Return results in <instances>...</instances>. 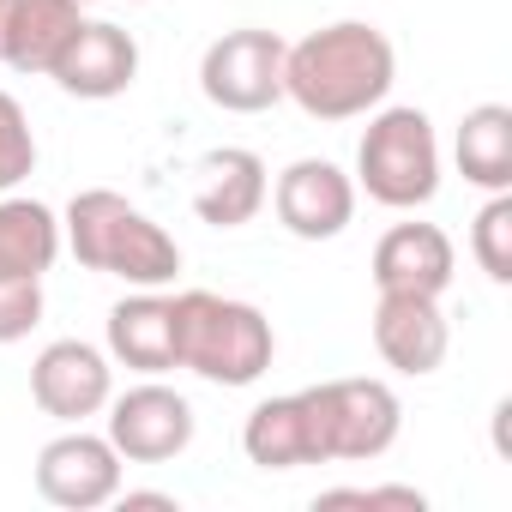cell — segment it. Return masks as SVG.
<instances>
[{
	"label": "cell",
	"instance_id": "cell-1",
	"mask_svg": "<svg viewBox=\"0 0 512 512\" xmlns=\"http://www.w3.org/2000/svg\"><path fill=\"white\" fill-rule=\"evenodd\" d=\"M392 79H398V55L386 31L362 19H338L284 49V97L302 103V115L314 121H356L380 109Z\"/></svg>",
	"mask_w": 512,
	"mask_h": 512
},
{
	"label": "cell",
	"instance_id": "cell-2",
	"mask_svg": "<svg viewBox=\"0 0 512 512\" xmlns=\"http://www.w3.org/2000/svg\"><path fill=\"white\" fill-rule=\"evenodd\" d=\"M73 260L85 272H103V278H127L139 290H163L175 284L181 272V247L163 223H151L139 205H127L121 193L109 187H85L73 193L67 205V223H61Z\"/></svg>",
	"mask_w": 512,
	"mask_h": 512
},
{
	"label": "cell",
	"instance_id": "cell-3",
	"mask_svg": "<svg viewBox=\"0 0 512 512\" xmlns=\"http://www.w3.org/2000/svg\"><path fill=\"white\" fill-rule=\"evenodd\" d=\"M278 356L272 320L253 302H229L211 290L175 296V368H193L211 386H253Z\"/></svg>",
	"mask_w": 512,
	"mask_h": 512
},
{
	"label": "cell",
	"instance_id": "cell-4",
	"mask_svg": "<svg viewBox=\"0 0 512 512\" xmlns=\"http://www.w3.org/2000/svg\"><path fill=\"white\" fill-rule=\"evenodd\" d=\"M356 181L386 211H416L440 193V139L422 109H380L356 145Z\"/></svg>",
	"mask_w": 512,
	"mask_h": 512
},
{
	"label": "cell",
	"instance_id": "cell-5",
	"mask_svg": "<svg viewBox=\"0 0 512 512\" xmlns=\"http://www.w3.org/2000/svg\"><path fill=\"white\" fill-rule=\"evenodd\" d=\"M308 404H314V422H320V446H326V464L344 458V464H368L380 458L398 428H404V404L386 380H320L308 386Z\"/></svg>",
	"mask_w": 512,
	"mask_h": 512
},
{
	"label": "cell",
	"instance_id": "cell-6",
	"mask_svg": "<svg viewBox=\"0 0 512 512\" xmlns=\"http://www.w3.org/2000/svg\"><path fill=\"white\" fill-rule=\"evenodd\" d=\"M284 37L278 31H223L205 61H199V91L205 103H217L223 115H260L272 103H284Z\"/></svg>",
	"mask_w": 512,
	"mask_h": 512
},
{
	"label": "cell",
	"instance_id": "cell-7",
	"mask_svg": "<svg viewBox=\"0 0 512 512\" xmlns=\"http://www.w3.org/2000/svg\"><path fill=\"white\" fill-rule=\"evenodd\" d=\"M109 446L127 464H169L193 446V404L157 380L109 398Z\"/></svg>",
	"mask_w": 512,
	"mask_h": 512
},
{
	"label": "cell",
	"instance_id": "cell-8",
	"mask_svg": "<svg viewBox=\"0 0 512 512\" xmlns=\"http://www.w3.org/2000/svg\"><path fill=\"white\" fill-rule=\"evenodd\" d=\"M37 494L61 512H97L121 494V452L109 434H61L37 452Z\"/></svg>",
	"mask_w": 512,
	"mask_h": 512
},
{
	"label": "cell",
	"instance_id": "cell-9",
	"mask_svg": "<svg viewBox=\"0 0 512 512\" xmlns=\"http://www.w3.org/2000/svg\"><path fill=\"white\" fill-rule=\"evenodd\" d=\"M31 398L55 422H85V416L109 410V398H115L109 356L97 344H85V338H55L31 362Z\"/></svg>",
	"mask_w": 512,
	"mask_h": 512
},
{
	"label": "cell",
	"instance_id": "cell-10",
	"mask_svg": "<svg viewBox=\"0 0 512 512\" xmlns=\"http://www.w3.org/2000/svg\"><path fill=\"white\" fill-rule=\"evenodd\" d=\"M272 205H278V223L296 241H332L356 217V181L326 157H302V163H290L278 175Z\"/></svg>",
	"mask_w": 512,
	"mask_h": 512
},
{
	"label": "cell",
	"instance_id": "cell-11",
	"mask_svg": "<svg viewBox=\"0 0 512 512\" xmlns=\"http://www.w3.org/2000/svg\"><path fill=\"white\" fill-rule=\"evenodd\" d=\"M49 79L67 91V97H85V103H109L121 97L133 79H139V43L109 25V19H85L73 31V43L61 49V61L49 67Z\"/></svg>",
	"mask_w": 512,
	"mask_h": 512
},
{
	"label": "cell",
	"instance_id": "cell-12",
	"mask_svg": "<svg viewBox=\"0 0 512 512\" xmlns=\"http://www.w3.org/2000/svg\"><path fill=\"white\" fill-rule=\"evenodd\" d=\"M458 253L440 223H392L374 247V290L380 296H446Z\"/></svg>",
	"mask_w": 512,
	"mask_h": 512
},
{
	"label": "cell",
	"instance_id": "cell-13",
	"mask_svg": "<svg viewBox=\"0 0 512 512\" xmlns=\"http://www.w3.org/2000/svg\"><path fill=\"white\" fill-rule=\"evenodd\" d=\"M374 350L386 356V368L422 380L446 362L452 350V326L440 314V296H380L374 302Z\"/></svg>",
	"mask_w": 512,
	"mask_h": 512
},
{
	"label": "cell",
	"instance_id": "cell-14",
	"mask_svg": "<svg viewBox=\"0 0 512 512\" xmlns=\"http://www.w3.org/2000/svg\"><path fill=\"white\" fill-rule=\"evenodd\" d=\"M241 452H247V464H260V470H302V464H326V446H320V422H314L308 392H290V398H266V404H253V416L241 422Z\"/></svg>",
	"mask_w": 512,
	"mask_h": 512
},
{
	"label": "cell",
	"instance_id": "cell-15",
	"mask_svg": "<svg viewBox=\"0 0 512 512\" xmlns=\"http://www.w3.org/2000/svg\"><path fill=\"white\" fill-rule=\"evenodd\" d=\"M266 193H272L266 163L253 157V151H241V145H223V151H211V157L199 163L193 211H199V223H211V229H241V223L260 217Z\"/></svg>",
	"mask_w": 512,
	"mask_h": 512
},
{
	"label": "cell",
	"instance_id": "cell-16",
	"mask_svg": "<svg viewBox=\"0 0 512 512\" xmlns=\"http://www.w3.org/2000/svg\"><path fill=\"white\" fill-rule=\"evenodd\" d=\"M109 356L133 374H169L175 368V302L157 290H139L109 308Z\"/></svg>",
	"mask_w": 512,
	"mask_h": 512
},
{
	"label": "cell",
	"instance_id": "cell-17",
	"mask_svg": "<svg viewBox=\"0 0 512 512\" xmlns=\"http://www.w3.org/2000/svg\"><path fill=\"white\" fill-rule=\"evenodd\" d=\"M79 25H85L79 0H13L7 37H0V61L13 73H49Z\"/></svg>",
	"mask_w": 512,
	"mask_h": 512
},
{
	"label": "cell",
	"instance_id": "cell-18",
	"mask_svg": "<svg viewBox=\"0 0 512 512\" xmlns=\"http://www.w3.org/2000/svg\"><path fill=\"white\" fill-rule=\"evenodd\" d=\"M61 260V217L43 199H0V284H43Z\"/></svg>",
	"mask_w": 512,
	"mask_h": 512
},
{
	"label": "cell",
	"instance_id": "cell-19",
	"mask_svg": "<svg viewBox=\"0 0 512 512\" xmlns=\"http://www.w3.org/2000/svg\"><path fill=\"white\" fill-rule=\"evenodd\" d=\"M458 175L482 193H506L512 187V109L506 103H476L458 121Z\"/></svg>",
	"mask_w": 512,
	"mask_h": 512
},
{
	"label": "cell",
	"instance_id": "cell-20",
	"mask_svg": "<svg viewBox=\"0 0 512 512\" xmlns=\"http://www.w3.org/2000/svg\"><path fill=\"white\" fill-rule=\"evenodd\" d=\"M470 253H476V266H482L494 284H512V193H494V199L476 211Z\"/></svg>",
	"mask_w": 512,
	"mask_h": 512
},
{
	"label": "cell",
	"instance_id": "cell-21",
	"mask_svg": "<svg viewBox=\"0 0 512 512\" xmlns=\"http://www.w3.org/2000/svg\"><path fill=\"white\" fill-rule=\"evenodd\" d=\"M31 169H37V139H31V121H25L19 97L0 91V193H13Z\"/></svg>",
	"mask_w": 512,
	"mask_h": 512
},
{
	"label": "cell",
	"instance_id": "cell-22",
	"mask_svg": "<svg viewBox=\"0 0 512 512\" xmlns=\"http://www.w3.org/2000/svg\"><path fill=\"white\" fill-rule=\"evenodd\" d=\"M37 320H43V284H0V344L31 338Z\"/></svg>",
	"mask_w": 512,
	"mask_h": 512
},
{
	"label": "cell",
	"instance_id": "cell-23",
	"mask_svg": "<svg viewBox=\"0 0 512 512\" xmlns=\"http://www.w3.org/2000/svg\"><path fill=\"white\" fill-rule=\"evenodd\" d=\"M320 506H410V512H422L428 494L422 488H332V494H320Z\"/></svg>",
	"mask_w": 512,
	"mask_h": 512
},
{
	"label": "cell",
	"instance_id": "cell-24",
	"mask_svg": "<svg viewBox=\"0 0 512 512\" xmlns=\"http://www.w3.org/2000/svg\"><path fill=\"white\" fill-rule=\"evenodd\" d=\"M121 506H151V512H175V494H115Z\"/></svg>",
	"mask_w": 512,
	"mask_h": 512
},
{
	"label": "cell",
	"instance_id": "cell-25",
	"mask_svg": "<svg viewBox=\"0 0 512 512\" xmlns=\"http://www.w3.org/2000/svg\"><path fill=\"white\" fill-rule=\"evenodd\" d=\"M7 13H13V0H0V37H7Z\"/></svg>",
	"mask_w": 512,
	"mask_h": 512
},
{
	"label": "cell",
	"instance_id": "cell-26",
	"mask_svg": "<svg viewBox=\"0 0 512 512\" xmlns=\"http://www.w3.org/2000/svg\"><path fill=\"white\" fill-rule=\"evenodd\" d=\"M79 7H91V0H79Z\"/></svg>",
	"mask_w": 512,
	"mask_h": 512
},
{
	"label": "cell",
	"instance_id": "cell-27",
	"mask_svg": "<svg viewBox=\"0 0 512 512\" xmlns=\"http://www.w3.org/2000/svg\"><path fill=\"white\" fill-rule=\"evenodd\" d=\"M133 7H139V0H133Z\"/></svg>",
	"mask_w": 512,
	"mask_h": 512
}]
</instances>
